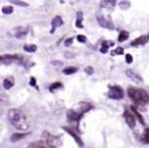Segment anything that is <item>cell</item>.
<instances>
[{"mask_svg":"<svg viewBox=\"0 0 149 148\" xmlns=\"http://www.w3.org/2000/svg\"><path fill=\"white\" fill-rule=\"evenodd\" d=\"M73 42V38H69L65 41V46H71Z\"/></svg>","mask_w":149,"mask_h":148,"instance_id":"d6a6232c","label":"cell"},{"mask_svg":"<svg viewBox=\"0 0 149 148\" xmlns=\"http://www.w3.org/2000/svg\"><path fill=\"white\" fill-rule=\"evenodd\" d=\"M126 62L127 63H132L133 62V56L131 54H126Z\"/></svg>","mask_w":149,"mask_h":148,"instance_id":"1f68e13d","label":"cell"},{"mask_svg":"<svg viewBox=\"0 0 149 148\" xmlns=\"http://www.w3.org/2000/svg\"><path fill=\"white\" fill-rule=\"evenodd\" d=\"M128 95L138 105L149 103V93L146 90H144V89L129 87L128 88Z\"/></svg>","mask_w":149,"mask_h":148,"instance_id":"3957f363","label":"cell"},{"mask_svg":"<svg viewBox=\"0 0 149 148\" xmlns=\"http://www.w3.org/2000/svg\"><path fill=\"white\" fill-rule=\"evenodd\" d=\"M131 109L133 110V112H134V116H135V118H138V120L140 122V124L141 125H143L144 126L145 125V122H144V118H143V116H141L140 114H139V112H138V109H137V107L136 106H134V105H132L131 106Z\"/></svg>","mask_w":149,"mask_h":148,"instance_id":"ac0fdd59","label":"cell"},{"mask_svg":"<svg viewBox=\"0 0 149 148\" xmlns=\"http://www.w3.org/2000/svg\"><path fill=\"white\" fill-rule=\"evenodd\" d=\"M7 118L10 124L14 127L16 130L20 131H26L29 129V122L26 116L19 109H9L7 112Z\"/></svg>","mask_w":149,"mask_h":148,"instance_id":"7a4b0ae2","label":"cell"},{"mask_svg":"<svg viewBox=\"0 0 149 148\" xmlns=\"http://www.w3.org/2000/svg\"><path fill=\"white\" fill-rule=\"evenodd\" d=\"M115 3L117 2L113 1V0H105V1L100 2V6H101V8H105L108 11H113L115 6Z\"/></svg>","mask_w":149,"mask_h":148,"instance_id":"4fadbf2b","label":"cell"},{"mask_svg":"<svg viewBox=\"0 0 149 148\" xmlns=\"http://www.w3.org/2000/svg\"><path fill=\"white\" fill-rule=\"evenodd\" d=\"M96 19H97V22L99 24V26L102 27V28L108 29V30H113L115 29V25L111 22L110 17H106L101 11L96 12Z\"/></svg>","mask_w":149,"mask_h":148,"instance_id":"5b68a950","label":"cell"},{"mask_svg":"<svg viewBox=\"0 0 149 148\" xmlns=\"http://www.w3.org/2000/svg\"><path fill=\"white\" fill-rule=\"evenodd\" d=\"M129 36H130L129 32H127V31H122V32L119 33L117 40H119V42H124V41H126L129 38Z\"/></svg>","mask_w":149,"mask_h":148,"instance_id":"603a6c76","label":"cell"},{"mask_svg":"<svg viewBox=\"0 0 149 148\" xmlns=\"http://www.w3.org/2000/svg\"><path fill=\"white\" fill-rule=\"evenodd\" d=\"M29 33V29L28 28H24V27H17V28L14 29V36L15 38L21 39L24 38L28 35Z\"/></svg>","mask_w":149,"mask_h":148,"instance_id":"7c38bea8","label":"cell"},{"mask_svg":"<svg viewBox=\"0 0 149 148\" xmlns=\"http://www.w3.org/2000/svg\"><path fill=\"white\" fill-rule=\"evenodd\" d=\"M76 27H77V28H79V29L84 28V25H83V12H82V11H78V12H77Z\"/></svg>","mask_w":149,"mask_h":148,"instance_id":"d6986e66","label":"cell"},{"mask_svg":"<svg viewBox=\"0 0 149 148\" xmlns=\"http://www.w3.org/2000/svg\"><path fill=\"white\" fill-rule=\"evenodd\" d=\"M107 96L110 99H115V100H121L124 98V90L122 87L115 85V86H111L109 85L108 86V92H107Z\"/></svg>","mask_w":149,"mask_h":148,"instance_id":"8992f818","label":"cell"},{"mask_svg":"<svg viewBox=\"0 0 149 148\" xmlns=\"http://www.w3.org/2000/svg\"><path fill=\"white\" fill-rule=\"evenodd\" d=\"M13 86H14V79H13V77H7L6 79L3 81V87H4V89H6V90L11 89Z\"/></svg>","mask_w":149,"mask_h":148,"instance_id":"2e32d148","label":"cell"},{"mask_svg":"<svg viewBox=\"0 0 149 148\" xmlns=\"http://www.w3.org/2000/svg\"><path fill=\"white\" fill-rule=\"evenodd\" d=\"M124 53V48L123 47H117L115 50H113V51L110 52V54L113 56H115V55H121V54H123Z\"/></svg>","mask_w":149,"mask_h":148,"instance_id":"4316f807","label":"cell"},{"mask_svg":"<svg viewBox=\"0 0 149 148\" xmlns=\"http://www.w3.org/2000/svg\"><path fill=\"white\" fill-rule=\"evenodd\" d=\"M27 148H54V147L45 141H36L31 143L30 145H28Z\"/></svg>","mask_w":149,"mask_h":148,"instance_id":"8fae6325","label":"cell"},{"mask_svg":"<svg viewBox=\"0 0 149 148\" xmlns=\"http://www.w3.org/2000/svg\"><path fill=\"white\" fill-rule=\"evenodd\" d=\"M115 45V42L113 41H103L101 43V48H100V52L101 53H106V52L108 51V48L110 47V46H113Z\"/></svg>","mask_w":149,"mask_h":148,"instance_id":"9a60e30c","label":"cell"},{"mask_svg":"<svg viewBox=\"0 0 149 148\" xmlns=\"http://www.w3.org/2000/svg\"><path fill=\"white\" fill-rule=\"evenodd\" d=\"M77 72H78V67H65V69L63 70L62 73L65 74V75L69 76V75H73V74H76Z\"/></svg>","mask_w":149,"mask_h":148,"instance_id":"ffe728a7","label":"cell"},{"mask_svg":"<svg viewBox=\"0 0 149 148\" xmlns=\"http://www.w3.org/2000/svg\"><path fill=\"white\" fill-rule=\"evenodd\" d=\"M2 12L4 14H11L13 12V7L10 6V5H5V6L2 7Z\"/></svg>","mask_w":149,"mask_h":148,"instance_id":"d4e9b609","label":"cell"},{"mask_svg":"<svg viewBox=\"0 0 149 148\" xmlns=\"http://www.w3.org/2000/svg\"><path fill=\"white\" fill-rule=\"evenodd\" d=\"M30 85L32 87H35L36 89H38V87H37V84H36V79H35L34 77H31V79H30Z\"/></svg>","mask_w":149,"mask_h":148,"instance_id":"4dcf8cb0","label":"cell"},{"mask_svg":"<svg viewBox=\"0 0 149 148\" xmlns=\"http://www.w3.org/2000/svg\"><path fill=\"white\" fill-rule=\"evenodd\" d=\"M28 135H30V133H16V134H12L10 137V141L11 142H17L20 140L26 138Z\"/></svg>","mask_w":149,"mask_h":148,"instance_id":"e0dca14e","label":"cell"},{"mask_svg":"<svg viewBox=\"0 0 149 148\" xmlns=\"http://www.w3.org/2000/svg\"><path fill=\"white\" fill-rule=\"evenodd\" d=\"M10 2H11V3H13V4L19 5V6H24V7L29 6L28 3H27V2H24V1H19V0H11Z\"/></svg>","mask_w":149,"mask_h":148,"instance_id":"83f0119b","label":"cell"},{"mask_svg":"<svg viewBox=\"0 0 149 148\" xmlns=\"http://www.w3.org/2000/svg\"><path fill=\"white\" fill-rule=\"evenodd\" d=\"M62 25H63V21L62 19H61V17H59V15L54 17L51 21V30H50V33L53 34V33L55 32V30H56L57 28H59V27H61Z\"/></svg>","mask_w":149,"mask_h":148,"instance_id":"30bf717a","label":"cell"},{"mask_svg":"<svg viewBox=\"0 0 149 148\" xmlns=\"http://www.w3.org/2000/svg\"><path fill=\"white\" fill-rule=\"evenodd\" d=\"M24 50L27 52H30V53H33V52L37 51V45H35V44H27V45L24 46Z\"/></svg>","mask_w":149,"mask_h":148,"instance_id":"7402d4cb","label":"cell"},{"mask_svg":"<svg viewBox=\"0 0 149 148\" xmlns=\"http://www.w3.org/2000/svg\"><path fill=\"white\" fill-rule=\"evenodd\" d=\"M148 39H149V33H148Z\"/></svg>","mask_w":149,"mask_h":148,"instance_id":"836d02e7","label":"cell"},{"mask_svg":"<svg viewBox=\"0 0 149 148\" xmlns=\"http://www.w3.org/2000/svg\"><path fill=\"white\" fill-rule=\"evenodd\" d=\"M126 75L128 76V78H130V80H132L133 82H135L136 84H142L143 83V79L140 75L134 72L133 70H127L126 71Z\"/></svg>","mask_w":149,"mask_h":148,"instance_id":"9c48e42d","label":"cell"},{"mask_svg":"<svg viewBox=\"0 0 149 148\" xmlns=\"http://www.w3.org/2000/svg\"><path fill=\"white\" fill-rule=\"evenodd\" d=\"M147 42H148V36H146V35H142V36L138 37L137 39L133 40L132 42H131V45L132 46L144 45V44H146Z\"/></svg>","mask_w":149,"mask_h":148,"instance_id":"5bb4252c","label":"cell"},{"mask_svg":"<svg viewBox=\"0 0 149 148\" xmlns=\"http://www.w3.org/2000/svg\"><path fill=\"white\" fill-rule=\"evenodd\" d=\"M62 129L65 130V132H67V133H69V135L75 139V141H76V143L78 144V146H80V147H83V146H84L83 140L81 139V137L79 136V134L75 131L73 128H71V127H62Z\"/></svg>","mask_w":149,"mask_h":148,"instance_id":"52a82bcc","label":"cell"},{"mask_svg":"<svg viewBox=\"0 0 149 148\" xmlns=\"http://www.w3.org/2000/svg\"><path fill=\"white\" fill-rule=\"evenodd\" d=\"M78 106L80 108L79 109H69L67 112V122L71 123L73 125L71 128L75 129L76 132H80L79 130V124H80V120H82V118L84 116V114L86 112H88L90 109L93 108V105H91L88 102H81L78 104Z\"/></svg>","mask_w":149,"mask_h":148,"instance_id":"6da1fadb","label":"cell"},{"mask_svg":"<svg viewBox=\"0 0 149 148\" xmlns=\"http://www.w3.org/2000/svg\"><path fill=\"white\" fill-rule=\"evenodd\" d=\"M25 57L21 54H4L0 56V65H10L13 62L24 61Z\"/></svg>","mask_w":149,"mask_h":148,"instance_id":"277c9868","label":"cell"},{"mask_svg":"<svg viewBox=\"0 0 149 148\" xmlns=\"http://www.w3.org/2000/svg\"><path fill=\"white\" fill-rule=\"evenodd\" d=\"M123 116H124V118H125L126 123H127V125L130 127V129H134L135 125H136V118H135V116H133V114L127 109L125 110Z\"/></svg>","mask_w":149,"mask_h":148,"instance_id":"ba28073f","label":"cell"},{"mask_svg":"<svg viewBox=\"0 0 149 148\" xmlns=\"http://www.w3.org/2000/svg\"><path fill=\"white\" fill-rule=\"evenodd\" d=\"M77 40H78L80 43H86L87 42V38L84 35H78V36H77Z\"/></svg>","mask_w":149,"mask_h":148,"instance_id":"f1b7e54d","label":"cell"},{"mask_svg":"<svg viewBox=\"0 0 149 148\" xmlns=\"http://www.w3.org/2000/svg\"><path fill=\"white\" fill-rule=\"evenodd\" d=\"M85 73H86L87 75L91 76V75H93V73H94V70H93L92 67H87L86 69H85Z\"/></svg>","mask_w":149,"mask_h":148,"instance_id":"f546056e","label":"cell"},{"mask_svg":"<svg viewBox=\"0 0 149 148\" xmlns=\"http://www.w3.org/2000/svg\"><path fill=\"white\" fill-rule=\"evenodd\" d=\"M119 5V7H121V9L126 10V9H128L130 6H131V3H130L129 1H121Z\"/></svg>","mask_w":149,"mask_h":148,"instance_id":"484cf974","label":"cell"},{"mask_svg":"<svg viewBox=\"0 0 149 148\" xmlns=\"http://www.w3.org/2000/svg\"><path fill=\"white\" fill-rule=\"evenodd\" d=\"M63 87L62 83H60V82H56V83H53L51 84L49 86V91L50 92H54L55 90H57V89H61Z\"/></svg>","mask_w":149,"mask_h":148,"instance_id":"44dd1931","label":"cell"},{"mask_svg":"<svg viewBox=\"0 0 149 148\" xmlns=\"http://www.w3.org/2000/svg\"><path fill=\"white\" fill-rule=\"evenodd\" d=\"M140 140L144 144H148L149 143V128H147V129L144 131V133H143L142 137L140 138Z\"/></svg>","mask_w":149,"mask_h":148,"instance_id":"cb8c5ba5","label":"cell"}]
</instances>
